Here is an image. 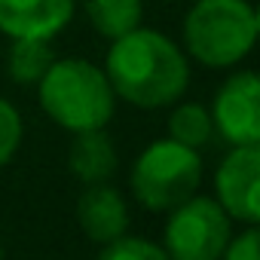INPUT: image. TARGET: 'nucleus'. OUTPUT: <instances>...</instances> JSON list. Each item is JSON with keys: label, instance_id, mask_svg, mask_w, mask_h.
I'll return each mask as SVG.
<instances>
[{"label": "nucleus", "instance_id": "f257e3e1", "mask_svg": "<svg viewBox=\"0 0 260 260\" xmlns=\"http://www.w3.org/2000/svg\"><path fill=\"white\" fill-rule=\"evenodd\" d=\"M104 74L113 95L147 110L178 101L190 83V64L178 43L141 25L110 40Z\"/></svg>", "mask_w": 260, "mask_h": 260}, {"label": "nucleus", "instance_id": "f03ea898", "mask_svg": "<svg viewBox=\"0 0 260 260\" xmlns=\"http://www.w3.org/2000/svg\"><path fill=\"white\" fill-rule=\"evenodd\" d=\"M113 89L107 74L83 58H55L40 77V104L68 132L104 128L113 116Z\"/></svg>", "mask_w": 260, "mask_h": 260}, {"label": "nucleus", "instance_id": "7ed1b4c3", "mask_svg": "<svg viewBox=\"0 0 260 260\" xmlns=\"http://www.w3.org/2000/svg\"><path fill=\"white\" fill-rule=\"evenodd\" d=\"M257 40V13L248 0H196L184 19L187 52L205 68L242 61Z\"/></svg>", "mask_w": 260, "mask_h": 260}, {"label": "nucleus", "instance_id": "20e7f679", "mask_svg": "<svg viewBox=\"0 0 260 260\" xmlns=\"http://www.w3.org/2000/svg\"><path fill=\"white\" fill-rule=\"evenodd\" d=\"M202 181V159L172 138L153 141L132 166V193L150 211H172L187 202Z\"/></svg>", "mask_w": 260, "mask_h": 260}, {"label": "nucleus", "instance_id": "39448f33", "mask_svg": "<svg viewBox=\"0 0 260 260\" xmlns=\"http://www.w3.org/2000/svg\"><path fill=\"white\" fill-rule=\"evenodd\" d=\"M233 236L230 214L211 196H190L166 223V254L169 260H220Z\"/></svg>", "mask_w": 260, "mask_h": 260}, {"label": "nucleus", "instance_id": "423d86ee", "mask_svg": "<svg viewBox=\"0 0 260 260\" xmlns=\"http://www.w3.org/2000/svg\"><path fill=\"white\" fill-rule=\"evenodd\" d=\"M211 122L233 147L260 144V80L251 71L233 74L214 95Z\"/></svg>", "mask_w": 260, "mask_h": 260}, {"label": "nucleus", "instance_id": "0eeeda50", "mask_svg": "<svg viewBox=\"0 0 260 260\" xmlns=\"http://www.w3.org/2000/svg\"><path fill=\"white\" fill-rule=\"evenodd\" d=\"M217 202L230 220L254 226L260 220V147L245 144L233 147L214 175Z\"/></svg>", "mask_w": 260, "mask_h": 260}, {"label": "nucleus", "instance_id": "6e6552de", "mask_svg": "<svg viewBox=\"0 0 260 260\" xmlns=\"http://www.w3.org/2000/svg\"><path fill=\"white\" fill-rule=\"evenodd\" d=\"M74 16V0H0V31L10 37H55Z\"/></svg>", "mask_w": 260, "mask_h": 260}, {"label": "nucleus", "instance_id": "1a4fd4ad", "mask_svg": "<svg viewBox=\"0 0 260 260\" xmlns=\"http://www.w3.org/2000/svg\"><path fill=\"white\" fill-rule=\"evenodd\" d=\"M77 223L98 245L119 239L128 226V208L122 193L110 184H89L77 202Z\"/></svg>", "mask_w": 260, "mask_h": 260}, {"label": "nucleus", "instance_id": "9d476101", "mask_svg": "<svg viewBox=\"0 0 260 260\" xmlns=\"http://www.w3.org/2000/svg\"><path fill=\"white\" fill-rule=\"evenodd\" d=\"M68 166L77 181L89 184H107V178L116 172V150L113 141L104 135V128H89L77 132L71 150H68Z\"/></svg>", "mask_w": 260, "mask_h": 260}, {"label": "nucleus", "instance_id": "9b49d317", "mask_svg": "<svg viewBox=\"0 0 260 260\" xmlns=\"http://www.w3.org/2000/svg\"><path fill=\"white\" fill-rule=\"evenodd\" d=\"M55 61V49L49 37H13L10 55H7V74L10 80L22 86L40 83V77Z\"/></svg>", "mask_w": 260, "mask_h": 260}, {"label": "nucleus", "instance_id": "f8f14e48", "mask_svg": "<svg viewBox=\"0 0 260 260\" xmlns=\"http://www.w3.org/2000/svg\"><path fill=\"white\" fill-rule=\"evenodd\" d=\"M83 10L89 16V25L101 37L116 40L141 25L144 4L141 0H83Z\"/></svg>", "mask_w": 260, "mask_h": 260}, {"label": "nucleus", "instance_id": "ddd939ff", "mask_svg": "<svg viewBox=\"0 0 260 260\" xmlns=\"http://www.w3.org/2000/svg\"><path fill=\"white\" fill-rule=\"evenodd\" d=\"M214 132V122H211V113L196 104V101H187V104H178L175 113L169 116V135L172 141L184 144V147H193L199 150L202 144H208Z\"/></svg>", "mask_w": 260, "mask_h": 260}, {"label": "nucleus", "instance_id": "4468645a", "mask_svg": "<svg viewBox=\"0 0 260 260\" xmlns=\"http://www.w3.org/2000/svg\"><path fill=\"white\" fill-rule=\"evenodd\" d=\"M98 260H169L166 248L150 242V239H138V236H119L113 242H107L98 254Z\"/></svg>", "mask_w": 260, "mask_h": 260}, {"label": "nucleus", "instance_id": "2eb2a0df", "mask_svg": "<svg viewBox=\"0 0 260 260\" xmlns=\"http://www.w3.org/2000/svg\"><path fill=\"white\" fill-rule=\"evenodd\" d=\"M19 144H22V116L7 98H0V166H7L16 156Z\"/></svg>", "mask_w": 260, "mask_h": 260}, {"label": "nucleus", "instance_id": "dca6fc26", "mask_svg": "<svg viewBox=\"0 0 260 260\" xmlns=\"http://www.w3.org/2000/svg\"><path fill=\"white\" fill-rule=\"evenodd\" d=\"M257 248H260V236H257V223H254V226H248L242 236H236V239L230 236V242H226L220 260H260Z\"/></svg>", "mask_w": 260, "mask_h": 260}, {"label": "nucleus", "instance_id": "f3484780", "mask_svg": "<svg viewBox=\"0 0 260 260\" xmlns=\"http://www.w3.org/2000/svg\"><path fill=\"white\" fill-rule=\"evenodd\" d=\"M0 260H4V245H0Z\"/></svg>", "mask_w": 260, "mask_h": 260}]
</instances>
